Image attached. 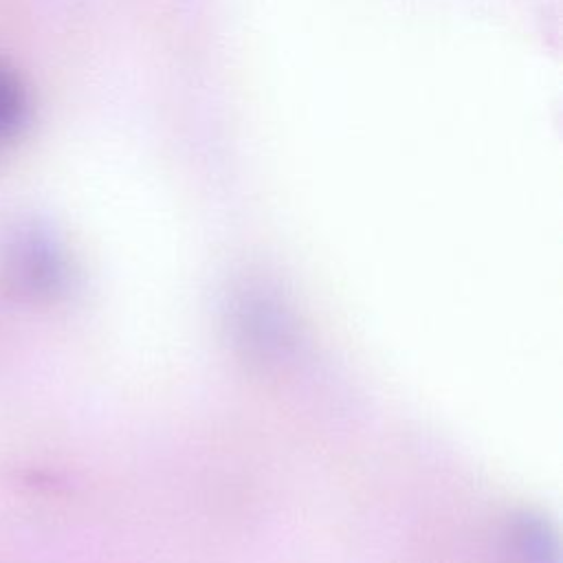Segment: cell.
Instances as JSON below:
<instances>
[{"label":"cell","mask_w":563,"mask_h":563,"mask_svg":"<svg viewBox=\"0 0 563 563\" xmlns=\"http://www.w3.org/2000/svg\"><path fill=\"white\" fill-rule=\"evenodd\" d=\"M26 114V97L20 79L0 64V141L13 136Z\"/></svg>","instance_id":"1"}]
</instances>
